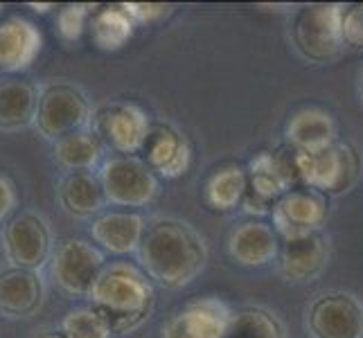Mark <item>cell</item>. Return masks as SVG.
Segmentation results:
<instances>
[{"label":"cell","mask_w":363,"mask_h":338,"mask_svg":"<svg viewBox=\"0 0 363 338\" xmlns=\"http://www.w3.org/2000/svg\"><path fill=\"white\" fill-rule=\"evenodd\" d=\"M106 266L104 253L82 237H66L55 246L50 259L52 282L70 298H89Z\"/></svg>","instance_id":"9"},{"label":"cell","mask_w":363,"mask_h":338,"mask_svg":"<svg viewBox=\"0 0 363 338\" xmlns=\"http://www.w3.org/2000/svg\"><path fill=\"white\" fill-rule=\"evenodd\" d=\"M147 221L133 210H104L91 221V240L102 253L127 257L135 255L143 244Z\"/></svg>","instance_id":"16"},{"label":"cell","mask_w":363,"mask_h":338,"mask_svg":"<svg viewBox=\"0 0 363 338\" xmlns=\"http://www.w3.org/2000/svg\"><path fill=\"white\" fill-rule=\"evenodd\" d=\"M246 176L248 190L242 201V210L253 219H262L267 215L271 217L275 203L289 190L300 185L296 174L294 149L284 147L255 154L246 167Z\"/></svg>","instance_id":"4"},{"label":"cell","mask_w":363,"mask_h":338,"mask_svg":"<svg viewBox=\"0 0 363 338\" xmlns=\"http://www.w3.org/2000/svg\"><path fill=\"white\" fill-rule=\"evenodd\" d=\"M341 41L343 50L363 52V3L341 5Z\"/></svg>","instance_id":"29"},{"label":"cell","mask_w":363,"mask_h":338,"mask_svg":"<svg viewBox=\"0 0 363 338\" xmlns=\"http://www.w3.org/2000/svg\"><path fill=\"white\" fill-rule=\"evenodd\" d=\"M291 45L307 64L325 66L343 52L341 5L314 3L300 7L291 21Z\"/></svg>","instance_id":"5"},{"label":"cell","mask_w":363,"mask_h":338,"mask_svg":"<svg viewBox=\"0 0 363 338\" xmlns=\"http://www.w3.org/2000/svg\"><path fill=\"white\" fill-rule=\"evenodd\" d=\"M91 305L102 314L116 336L140 329L152 318L156 289L147 273L131 261H111L97 278L89 295Z\"/></svg>","instance_id":"2"},{"label":"cell","mask_w":363,"mask_h":338,"mask_svg":"<svg viewBox=\"0 0 363 338\" xmlns=\"http://www.w3.org/2000/svg\"><path fill=\"white\" fill-rule=\"evenodd\" d=\"M233 311L217 295H203L185 303L162 325L160 338H226Z\"/></svg>","instance_id":"13"},{"label":"cell","mask_w":363,"mask_h":338,"mask_svg":"<svg viewBox=\"0 0 363 338\" xmlns=\"http://www.w3.org/2000/svg\"><path fill=\"white\" fill-rule=\"evenodd\" d=\"M330 264V240L325 232L286 240L275 259L280 278L291 284H307L318 280Z\"/></svg>","instance_id":"15"},{"label":"cell","mask_w":363,"mask_h":338,"mask_svg":"<svg viewBox=\"0 0 363 338\" xmlns=\"http://www.w3.org/2000/svg\"><path fill=\"white\" fill-rule=\"evenodd\" d=\"M3 9H5V5H0V16H3Z\"/></svg>","instance_id":"35"},{"label":"cell","mask_w":363,"mask_h":338,"mask_svg":"<svg viewBox=\"0 0 363 338\" xmlns=\"http://www.w3.org/2000/svg\"><path fill=\"white\" fill-rule=\"evenodd\" d=\"M152 118L135 102H111L95 111L91 129L99 135L106 149L120 156L143 154L152 133Z\"/></svg>","instance_id":"11"},{"label":"cell","mask_w":363,"mask_h":338,"mask_svg":"<svg viewBox=\"0 0 363 338\" xmlns=\"http://www.w3.org/2000/svg\"><path fill=\"white\" fill-rule=\"evenodd\" d=\"M106 203L120 210L147 208L156 201L160 179L149 169L143 156H108L97 169Z\"/></svg>","instance_id":"7"},{"label":"cell","mask_w":363,"mask_h":338,"mask_svg":"<svg viewBox=\"0 0 363 338\" xmlns=\"http://www.w3.org/2000/svg\"><path fill=\"white\" fill-rule=\"evenodd\" d=\"M330 217L328 196L305 185H298L286 192L271 212V225L280 240H298V237L323 232Z\"/></svg>","instance_id":"12"},{"label":"cell","mask_w":363,"mask_h":338,"mask_svg":"<svg viewBox=\"0 0 363 338\" xmlns=\"http://www.w3.org/2000/svg\"><path fill=\"white\" fill-rule=\"evenodd\" d=\"M59 205L74 219L93 221L108 208L97 171H68L59 183Z\"/></svg>","instance_id":"21"},{"label":"cell","mask_w":363,"mask_h":338,"mask_svg":"<svg viewBox=\"0 0 363 338\" xmlns=\"http://www.w3.org/2000/svg\"><path fill=\"white\" fill-rule=\"evenodd\" d=\"M50 221L34 210H21L3 225V250L14 269L41 271L55 253Z\"/></svg>","instance_id":"8"},{"label":"cell","mask_w":363,"mask_h":338,"mask_svg":"<svg viewBox=\"0 0 363 338\" xmlns=\"http://www.w3.org/2000/svg\"><path fill=\"white\" fill-rule=\"evenodd\" d=\"M28 7H32V9L36 11V14H45V11L52 9V5H36V3H30Z\"/></svg>","instance_id":"33"},{"label":"cell","mask_w":363,"mask_h":338,"mask_svg":"<svg viewBox=\"0 0 363 338\" xmlns=\"http://www.w3.org/2000/svg\"><path fill=\"white\" fill-rule=\"evenodd\" d=\"M226 338H286V329L271 309L248 305L233 311Z\"/></svg>","instance_id":"26"},{"label":"cell","mask_w":363,"mask_h":338,"mask_svg":"<svg viewBox=\"0 0 363 338\" xmlns=\"http://www.w3.org/2000/svg\"><path fill=\"white\" fill-rule=\"evenodd\" d=\"M41 89L28 79H0V131H21L34 127Z\"/></svg>","instance_id":"22"},{"label":"cell","mask_w":363,"mask_h":338,"mask_svg":"<svg viewBox=\"0 0 363 338\" xmlns=\"http://www.w3.org/2000/svg\"><path fill=\"white\" fill-rule=\"evenodd\" d=\"M246 190H248L246 167L223 165L208 176L203 185V201L215 212H230L235 208H242Z\"/></svg>","instance_id":"25"},{"label":"cell","mask_w":363,"mask_h":338,"mask_svg":"<svg viewBox=\"0 0 363 338\" xmlns=\"http://www.w3.org/2000/svg\"><path fill=\"white\" fill-rule=\"evenodd\" d=\"M143 160L158 179L177 181L192 167V145L174 124L158 122L152 127V133L145 142Z\"/></svg>","instance_id":"14"},{"label":"cell","mask_w":363,"mask_h":338,"mask_svg":"<svg viewBox=\"0 0 363 338\" xmlns=\"http://www.w3.org/2000/svg\"><path fill=\"white\" fill-rule=\"evenodd\" d=\"M309 338H363V303L347 291L316 293L305 307Z\"/></svg>","instance_id":"10"},{"label":"cell","mask_w":363,"mask_h":338,"mask_svg":"<svg viewBox=\"0 0 363 338\" xmlns=\"http://www.w3.org/2000/svg\"><path fill=\"white\" fill-rule=\"evenodd\" d=\"M43 50V34L25 16L0 21V74L28 70Z\"/></svg>","instance_id":"19"},{"label":"cell","mask_w":363,"mask_h":338,"mask_svg":"<svg viewBox=\"0 0 363 338\" xmlns=\"http://www.w3.org/2000/svg\"><path fill=\"white\" fill-rule=\"evenodd\" d=\"M286 147L294 152L314 154L339 142L336 118L323 106H303L291 113L284 127Z\"/></svg>","instance_id":"20"},{"label":"cell","mask_w":363,"mask_h":338,"mask_svg":"<svg viewBox=\"0 0 363 338\" xmlns=\"http://www.w3.org/2000/svg\"><path fill=\"white\" fill-rule=\"evenodd\" d=\"M138 266L154 284L167 291L190 286L208 264V244L190 221L179 217H156L147 221Z\"/></svg>","instance_id":"1"},{"label":"cell","mask_w":363,"mask_h":338,"mask_svg":"<svg viewBox=\"0 0 363 338\" xmlns=\"http://www.w3.org/2000/svg\"><path fill=\"white\" fill-rule=\"evenodd\" d=\"M359 97H361V104H363V70L359 74Z\"/></svg>","instance_id":"34"},{"label":"cell","mask_w":363,"mask_h":338,"mask_svg":"<svg viewBox=\"0 0 363 338\" xmlns=\"http://www.w3.org/2000/svg\"><path fill=\"white\" fill-rule=\"evenodd\" d=\"M282 240L271 223L262 219H248L235 225L228 235L226 250L233 261L246 269H262L275 264L280 255Z\"/></svg>","instance_id":"17"},{"label":"cell","mask_w":363,"mask_h":338,"mask_svg":"<svg viewBox=\"0 0 363 338\" xmlns=\"http://www.w3.org/2000/svg\"><path fill=\"white\" fill-rule=\"evenodd\" d=\"M298 183L323 196H343L352 192L363 176V158L352 142L336 145L314 154L294 152Z\"/></svg>","instance_id":"3"},{"label":"cell","mask_w":363,"mask_h":338,"mask_svg":"<svg viewBox=\"0 0 363 338\" xmlns=\"http://www.w3.org/2000/svg\"><path fill=\"white\" fill-rule=\"evenodd\" d=\"M131 18L135 25H152L162 18H167L172 14V5H162V3H124Z\"/></svg>","instance_id":"30"},{"label":"cell","mask_w":363,"mask_h":338,"mask_svg":"<svg viewBox=\"0 0 363 338\" xmlns=\"http://www.w3.org/2000/svg\"><path fill=\"white\" fill-rule=\"evenodd\" d=\"M52 154L66 171H97L106 160V147L93 129H82L57 140Z\"/></svg>","instance_id":"23"},{"label":"cell","mask_w":363,"mask_h":338,"mask_svg":"<svg viewBox=\"0 0 363 338\" xmlns=\"http://www.w3.org/2000/svg\"><path fill=\"white\" fill-rule=\"evenodd\" d=\"M95 9L97 7L82 5V3L61 7L59 14H57V30H59L61 39H64L66 43H77L84 36V32L89 30Z\"/></svg>","instance_id":"28"},{"label":"cell","mask_w":363,"mask_h":338,"mask_svg":"<svg viewBox=\"0 0 363 338\" xmlns=\"http://www.w3.org/2000/svg\"><path fill=\"white\" fill-rule=\"evenodd\" d=\"M34 338H66L64 334H61V329H43L39 332Z\"/></svg>","instance_id":"32"},{"label":"cell","mask_w":363,"mask_h":338,"mask_svg":"<svg viewBox=\"0 0 363 338\" xmlns=\"http://www.w3.org/2000/svg\"><path fill=\"white\" fill-rule=\"evenodd\" d=\"M61 334L66 338H113L108 320L93 305L74 307L61 318Z\"/></svg>","instance_id":"27"},{"label":"cell","mask_w":363,"mask_h":338,"mask_svg":"<svg viewBox=\"0 0 363 338\" xmlns=\"http://www.w3.org/2000/svg\"><path fill=\"white\" fill-rule=\"evenodd\" d=\"M93 116L95 111L86 91L72 81L59 79L41 86L34 129L45 140L57 142L74 131L91 129Z\"/></svg>","instance_id":"6"},{"label":"cell","mask_w":363,"mask_h":338,"mask_svg":"<svg viewBox=\"0 0 363 338\" xmlns=\"http://www.w3.org/2000/svg\"><path fill=\"white\" fill-rule=\"evenodd\" d=\"M135 28L138 25L131 18L127 7L106 5V7L95 9L91 25H89V32H91V41L97 50L116 52V50H122L131 41Z\"/></svg>","instance_id":"24"},{"label":"cell","mask_w":363,"mask_h":338,"mask_svg":"<svg viewBox=\"0 0 363 338\" xmlns=\"http://www.w3.org/2000/svg\"><path fill=\"white\" fill-rule=\"evenodd\" d=\"M16 205H18V196H16V187L5 174H0V223L9 221L16 215Z\"/></svg>","instance_id":"31"},{"label":"cell","mask_w":363,"mask_h":338,"mask_svg":"<svg viewBox=\"0 0 363 338\" xmlns=\"http://www.w3.org/2000/svg\"><path fill=\"white\" fill-rule=\"evenodd\" d=\"M45 303V280L41 271L14 269L0 271V316L7 320H28Z\"/></svg>","instance_id":"18"}]
</instances>
